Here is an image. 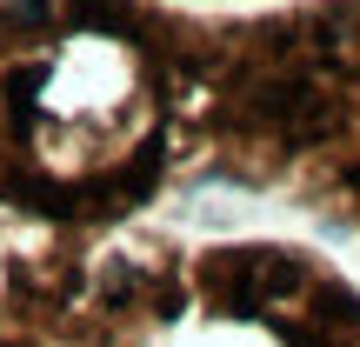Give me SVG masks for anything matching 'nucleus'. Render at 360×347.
<instances>
[{
  "label": "nucleus",
  "mask_w": 360,
  "mask_h": 347,
  "mask_svg": "<svg viewBox=\"0 0 360 347\" xmlns=\"http://www.w3.org/2000/svg\"><path fill=\"white\" fill-rule=\"evenodd\" d=\"M0 347H360V287L281 234L0 214Z\"/></svg>",
  "instance_id": "nucleus-1"
},
{
  "label": "nucleus",
  "mask_w": 360,
  "mask_h": 347,
  "mask_svg": "<svg viewBox=\"0 0 360 347\" xmlns=\"http://www.w3.org/2000/svg\"><path fill=\"white\" fill-rule=\"evenodd\" d=\"M174 194L160 0H0V214L134 227Z\"/></svg>",
  "instance_id": "nucleus-2"
},
{
  "label": "nucleus",
  "mask_w": 360,
  "mask_h": 347,
  "mask_svg": "<svg viewBox=\"0 0 360 347\" xmlns=\"http://www.w3.org/2000/svg\"><path fill=\"white\" fill-rule=\"evenodd\" d=\"M174 187H233L360 234V0L167 7Z\"/></svg>",
  "instance_id": "nucleus-3"
},
{
  "label": "nucleus",
  "mask_w": 360,
  "mask_h": 347,
  "mask_svg": "<svg viewBox=\"0 0 360 347\" xmlns=\"http://www.w3.org/2000/svg\"><path fill=\"white\" fill-rule=\"evenodd\" d=\"M160 7H187V13H240V7H281V0H160Z\"/></svg>",
  "instance_id": "nucleus-4"
}]
</instances>
